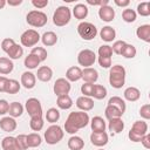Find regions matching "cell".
<instances>
[{
	"mask_svg": "<svg viewBox=\"0 0 150 150\" xmlns=\"http://www.w3.org/2000/svg\"><path fill=\"white\" fill-rule=\"evenodd\" d=\"M41 41L45 46L49 47V46H54L57 42V35L54 32H45L41 36Z\"/></svg>",
	"mask_w": 150,
	"mask_h": 150,
	"instance_id": "obj_30",
	"label": "cell"
},
{
	"mask_svg": "<svg viewBox=\"0 0 150 150\" xmlns=\"http://www.w3.org/2000/svg\"><path fill=\"white\" fill-rule=\"evenodd\" d=\"M26 21L29 26L32 27H35V28H41L43 27L47 21H48V18H47V14L43 13L42 11H38V9H33L30 12L27 13L26 15Z\"/></svg>",
	"mask_w": 150,
	"mask_h": 150,
	"instance_id": "obj_3",
	"label": "cell"
},
{
	"mask_svg": "<svg viewBox=\"0 0 150 150\" xmlns=\"http://www.w3.org/2000/svg\"><path fill=\"white\" fill-rule=\"evenodd\" d=\"M98 63L102 68H110L111 67V56L112 49L111 46L103 45L98 48Z\"/></svg>",
	"mask_w": 150,
	"mask_h": 150,
	"instance_id": "obj_8",
	"label": "cell"
},
{
	"mask_svg": "<svg viewBox=\"0 0 150 150\" xmlns=\"http://www.w3.org/2000/svg\"><path fill=\"white\" fill-rule=\"evenodd\" d=\"M77 33L79 35L86 40V41H90L93 39H95V36L97 35V28L95 27V25H93L91 22H87V21H82L79 23L77 26Z\"/></svg>",
	"mask_w": 150,
	"mask_h": 150,
	"instance_id": "obj_7",
	"label": "cell"
},
{
	"mask_svg": "<svg viewBox=\"0 0 150 150\" xmlns=\"http://www.w3.org/2000/svg\"><path fill=\"white\" fill-rule=\"evenodd\" d=\"M136 35L144 42H150V25H141L136 29Z\"/></svg>",
	"mask_w": 150,
	"mask_h": 150,
	"instance_id": "obj_27",
	"label": "cell"
},
{
	"mask_svg": "<svg viewBox=\"0 0 150 150\" xmlns=\"http://www.w3.org/2000/svg\"><path fill=\"white\" fill-rule=\"evenodd\" d=\"M114 2H115V5L118 6V7H127V6H129V4H130L129 0H114Z\"/></svg>",
	"mask_w": 150,
	"mask_h": 150,
	"instance_id": "obj_56",
	"label": "cell"
},
{
	"mask_svg": "<svg viewBox=\"0 0 150 150\" xmlns=\"http://www.w3.org/2000/svg\"><path fill=\"white\" fill-rule=\"evenodd\" d=\"M100 36L103 41L105 42H111L112 40H115L116 38V30L111 27V26H104L101 30H100Z\"/></svg>",
	"mask_w": 150,
	"mask_h": 150,
	"instance_id": "obj_22",
	"label": "cell"
},
{
	"mask_svg": "<svg viewBox=\"0 0 150 150\" xmlns=\"http://www.w3.org/2000/svg\"><path fill=\"white\" fill-rule=\"evenodd\" d=\"M8 109H9V103H8L6 100L1 98V100H0V115L7 114V112H8Z\"/></svg>",
	"mask_w": 150,
	"mask_h": 150,
	"instance_id": "obj_51",
	"label": "cell"
},
{
	"mask_svg": "<svg viewBox=\"0 0 150 150\" xmlns=\"http://www.w3.org/2000/svg\"><path fill=\"white\" fill-rule=\"evenodd\" d=\"M6 6V0H0V9H2Z\"/></svg>",
	"mask_w": 150,
	"mask_h": 150,
	"instance_id": "obj_58",
	"label": "cell"
},
{
	"mask_svg": "<svg viewBox=\"0 0 150 150\" xmlns=\"http://www.w3.org/2000/svg\"><path fill=\"white\" fill-rule=\"evenodd\" d=\"M25 108L28 112V115L30 117H34V116H42V105H41V102L35 98V97H30L26 101V104H25Z\"/></svg>",
	"mask_w": 150,
	"mask_h": 150,
	"instance_id": "obj_11",
	"label": "cell"
},
{
	"mask_svg": "<svg viewBox=\"0 0 150 150\" xmlns=\"http://www.w3.org/2000/svg\"><path fill=\"white\" fill-rule=\"evenodd\" d=\"M16 121L15 118L11 117V116H7V117H2L0 120V128L6 131V132H12L16 129Z\"/></svg>",
	"mask_w": 150,
	"mask_h": 150,
	"instance_id": "obj_19",
	"label": "cell"
},
{
	"mask_svg": "<svg viewBox=\"0 0 150 150\" xmlns=\"http://www.w3.org/2000/svg\"><path fill=\"white\" fill-rule=\"evenodd\" d=\"M76 107L81 109V111H89L94 108V100L87 96H80L76 100Z\"/></svg>",
	"mask_w": 150,
	"mask_h": 150,
	"instance_id": "obj_16",
	"label": "cell"
},
{
	"mask_svg": "<svg viewBox=\"0 0 150 150\" xmlns=\"http://www.w3.org/2000/svg\"><path fill=\"white\" fill-rule=\"evenodd\" d=\"M108 129L109 131H111L112 134H120L123 131L124 129V122L122 121V118H112V120H109V123H108Z\"/></svg>",
	"mask_w": 150,
	"mask_h": 150,
	"instance_id": "obj_23",
	"label": "cell"
},
{
	"mask_svg": "<svg viewBox=\"0 0 150 150\" xmlns=\"http://www.w3.org/2000/svg\"><path fill=\"white\" fill-rule=\"evenodd\" d=\"M73 14L77 20H83L88 15V7L84 4H77L73 8Z\"/></svg>",
	"mask_w": 150,
	"mask_h": 150,
	"instance_id": "obj_28",
	"label": "cell"
},
{
	"mask_svg": "<svg viewBox=\"0 0 150 150\" xmlns=\"http://www.w3.org/2000/svg\"><path fill=\"white\" fill-rule=\"evenodd\" d=\"M66 79L69 82H76L80 79H82V69L77 66H73L67 69L66 71Z\"/></svg>",
	"mask_w": 150,
	"mask_h": 150,
	"instance_id": "obj_20",
	"label": "cell"
},
{
	"mask_svg": "<svg viewBox=\"0 0 150 150\" xmlns=\"http://www.w3.org/2000/svg\"><path fill=\"white\" fill-rule=\"evenodd\" d=\"M32 5L35 8L42 9V8H45L48 5V0H32Z\"/></svg>",
	"mask_w": 150,
	"mask_h": 150,
	"instance_id": "obj_52",
	"label": "cell"
},
{
	"mask_svg": "<svg viewBox=\"0 0 150 150\" xmlns=\"http://www.w3.org/2000/svg\"><path fill=\"white\" fill-rule=\"evenodd\" d=\"M108 105H112V107L117 108L122 114H124L125 108H127L124 100H122V97H120V96H112V97H110L109 101H108Z\"/></svg>",
	"mask_w": 150,
	"mask_h": 150,
	"instance_id": "obj_32",
	"label": "cell"
},
{
	"mask_svg": "<svg viewBox=\"0 0 150 150\" xmlns=\"http://www.w3.org/2000/svg\"><path fill=\"white\" fill-rule=\"evenodd\" d=\"M63 135H64V131L60 125L52 124L45 131V141L47 142V144L54 145V144H57L63 138Z\"/></svg>",
	"mask_w": 150,
	"mask_h": 150,
	"instance_id": "obj_5",
	"label": "cell"
},
{
	"mask_svg": "<svg viewBox=\"0 0 150 150\" xmlns=\"http://www.w3.org/2000/svg\"><path fill=\"white\" fill-rule=\"evenodd\" d=\"M145 134H148V124H146V122L145 121H136L132 124V127H131V129H130V131L128 134V137L132 142H139L141 138Z\"/></svg>",
	"mask_w": 150,
	"mask_h": 150,
	"instance_id": "obj_6",
	"label": "cell"
},
{
	"mask_svg": "<svg viewBox=\"0 0 150 150\" xmlns=\"http://www.w3.org/2000/svg\"><path fill=\"white\" fill-rule=\"evenodd\" d=\"M30 54L35 55V56H36L41 62H42V61H45V60L47 59V50H46L43 47H33V49H32Z\"/></svg>",
	"mask_w": 150,
	"mask_h": 150,
	"instance_id": "obj_44",
	"label": "cell"
},
{
	"mask_svg": "<svg viewBox=\"0 0 150 150\" xmlns=\"http://www.w3.org/2000/svg\"><path fill=\"white\" fill-rule=\"evenodd\" d=\"M93 88H94V83H83L81 86V93L83 94V96L90 97L93 93Z\"/></svg>",
	"mask_w": 150,
	"mask_h": 150,
	"instance_id": "obj_49",
	"label": "cell"
},
{
	"mask_svg": "<svg viewBox=\"0 0 150 150\" xmlns=\"http://www.w3.org/2000/svg\"><path fill=\"white\" fill-rule=\"evenodd\" d=\"M98 16L104 22H111L115 18V9L110 6H102L98 9Z\"/></svg>",
	"mask_w": 150,
	"mask_h": 150,
	"instance_id": "obj_14",
	"label": "cell"
},
{
	"mask_svg": "<svg viewBox=\"0 0 150 150\" xmlns=\"http://www.w3.org/2000/svg\"><path fill=\"white\" fill-rule=\"evenodd\" d=\"M84 146V141L79 136H71L68 139V148L70 150H82Z\"/></svg>",
	"mask_w": 150,
	"mask_h": 150,
	"instance_id": "obj_31",
	"label": "cell"
},
{
	"mask_svg": "<svg viewBox=\"0 0 150 150\" xmlns=\"http://www.w3.org/2000/svg\"><path fill=\"white\" fill-rule=\"evenodd\" d=\"M35 76L41 82H49L52 80V77H53V70L48 66H41L38 69V74Z\"/></svg>",
	"mask_w": 150,
	"mask_h": 150,
	"instance_id": "obj_18",
	"label": "cell"
},
{
	"mask_svg": "<svg viewBox=\"0 0 150 150\" xmlns=\"http://www.w3.org/2000/svg\"><path fill=\"white\" fill-rule=\"evenodd\" d=\"M23 112V107L21 103L19 102H12L9 104V109H8V114L11 117L15 118V117H20Z\"/></svg>",
	"mask_w": 150,
	"mask_h": 150,
	"instance_id": "obj_33",
	"label": "cell"
},
{
	"mask_svg": "<svg viewBox=\"0 0 150 150\" xmlns=\"http://www.w3.org/2000/svg\"><path fill=\"white\" fill-rule=\"evenodd\" d=\"M90 127H91V130L93 132H102V131H105V121L101 117V116H94L91 120H90Z\"/></svg>",
	"mask_w": 150,
	"mask_h": 150,
	"instance_id": "obj_21",
	"label": "cell"
},
{
	"mask_svg": "<svg viewBox=\"0 0 150 150\" xmlns=\"http://www.w3.org/2000/svg\"><path fill=\"white\" fill-rule=\"evenodd\" d=\"M45 117H46V120H47V122H49V123H55V122H57L59 121V118H60V111L56 109V108H49L48 110H47V112H46V115H45Z\"/></svg>",
	"mask_w": 150,
	"mask_h": 150,
	"instance_id": "obj_41",
	"label": "cell"
},
{
	"mask_svg": "<svg viewBox=\"0 0 150 150\" xmlns=\"http://www.w3.org/2000/svg\"><path fill=\"white\" fill-rule=\"evenodd\" d=\"M96 61V54L90 49H82L77 55V62L84 68L91 67Z\"/></svg>",
	"mask_w": 150,
	"mask_h": 150,
	"instance_id": "obj_10",
	"label": "cell"
},
{
	"mask_svg": "<svg viewBox=\"0 0 150 150\" xmlns=\"http://www.w3.org/2000/svg\"><path fill=\"white\" fill-rule=\"evenodd\" d=\"M14 68V63L9 57H0V74L7 75L12 73Z\"/></svg>",
	"mask_w": 150,
	"mask_h": 150,
	"instance_id": "obj_26",
	"label": "cell"
},
{
	"mask_svg": "<svg viewBox=\"0 0 150 150\" xmlns=\"http://www.w3.org/2000/svg\"><path fill=\"white\" fill-rule=\"evenodd\" d=\"M40 62H41V61H40L35 55L28 54V55L25 57L23 64H25V67L28 68V69H35V68H38V66L40 64Z\"/></svg>",
	"mask_w": 150,
	"mask_h": 150,
	"instance_id": "obj_37",
	"label": "cell"
},
{
	"mask_svg": "<svg viewBox=\"0 0 150 150\" xmlns=\"http://www.w3.org/2000/svg\"><path fill=\"white\" fill-rule=\"evenodd\" d=\"M109 83L112 88L120 89L125 83V69L121 64H115L110 67L109 70Z\"/></svg>",
	"mask_w": 150,
	"mask_h": 150,
	"instance_id": "obj_2",
	"label": "cell"
},
{
	"mask_svg": "<svg viewBox=\"0 0 150 150\" xmlns=\"http://www.w3.org/2000/svg\"><path fill=\"white\" fill-rule=\"evenodd\" d=\"M36 83V76L32 71H25L21 75V84L26 89H32L35 87Z\"/></svg>",
	"mask_w": 150,
	"mask_h": 150,
	"instance_id": "obj_15",
	"label": "cell"
},
{
	"mask_svg": "<svg viewBox=\"0 0 150 150\" xmlns=\"http://www.w3.org/2000/svg\"><path fill=\"white\" fill-rule=\"evenodd\" d=\"M40 39L41 36L39 32L35 29H27L20 36V41L23 47H33L40 41Z\"/></svg>",
	"mask_w": 150,
	"mask_h": 150,
	"instance_id": "obj_9",
	"label": "cell"
},
{
	"mask_svg": "<svg viewBox=\"0 0 150 150\" xmlns=\"http://www.w3.org/2000/svg\"><path fill=\"white\" fill-rule=\"evenodd\" d=\"M42 143V137L38 132H32L27 135V145L28 148H38Z\"/></svg>",
	"mask_w": 150,
	"mask_h": 150,
	"instance_id": "obj_34",
	"label": "cell"
},
{
	"mask_svg": "<svg viewBox=\"0 0 150 150\" xmlns=\"http://www.w3.org/2000/svg\"><path fill=\"white\" fill-rule=\"evenodd\" d=\"M136 18H137V13H136L134 9H131V8H125V9H123V12H122V19H123L125 22L131 23V22H134V21L136 20Z\"/></svg>",
	"mask_w": 150,
	"mask_h": 150,
	"instance_id": "obj_42",
	"label": "cell"
},
{
	"mask_svg": "<svg viewBox=\"0 0 150 150\" xmlns=\"http://www.w3.org/2000/svg\"><path fill=\"white\" fill-rule=\"evenodd\" d=\"M82 79L84 83H95L98 79V73L95 68H84L82 70Z\"/></svg>",
	"mask_w": 150,
	"mask_h": 150,
	"instance_id": "obj_17",
	"label": "cell"
},
{
	"mask_svg": "<svg viewBox=\"0 0 150 150\" xmlns=\"http://www.w3.org/2000/svg\"><path fill=\"white\" fill-rule=\"evenodd\" d=\"M20 87H21V84L19 83V81H16V80H14V79H11V80H8V83H7V86H6L5 93L11 94V95H14V94L19 93Z\"/></svg>",
	"mask_w": 150,
	"mask_h": 150,
	"instance_id": "obj_39",
	"label": "cell"
},
{
	"mask_svg": "<svg viewBox=\"0 0 150 150\" xmlns=\"http://www.w3.org/2000/svg\"><path fill=\"white\" fill-rule=\"evenodd\" d=\"M137 13L141 16H149L150 15V4L149 2H141L137 6Z\"/></svg>",
	"mask_w": 150,
	"mask_h": 150,
	"instance_id": "obj_45",
	"label": "cell"
},
{
	"mask_svg": "<svg viewBox=\"0 0 150 150\" xmlns=\"http://www.w3.org/2000/svg\"><path fill=\"white\" fill-rule=\"evenodd\" d=\"M90 122L89 115L86 111H71L66 122H64V131L75 135L80 129L86 128Z\"/></svg>",
	"mask_w": 150,
	"mask_h": 150,
	"instance_id": "obj_1",
	"label": "cell"
},
{
	"mask_svg": "<svg viewBox=\"0 0 150 150\" xmlns=\"http://www.w3.org/2000/svg\"><path fill=\"white\" fill-rule=\"evenodd\" d=\"M139 115L143 120L150 118V104H143L139 109Z\"/></svg>",
	"mask_w": 150,
	"mask_h": 150,
	"instance_id": "obj_50",
	"label": "cell"
},
{
	"mask_svg": "<svg viewBox=\"0 0 150 150\" xmlns=\"http://www.w3.org/2000/svg\"><path fill=\"white\" fill-rule=\"evenodd\" d=\"M136 53H137V50H136L135 46L127 43V45L124 46V48H123L121 55H122L123 57H125V59H134V57L136 56Z\"/></svg>",
	"mask_w": 150,
	"mask_h": 150,
	"instance_id": "obj_43",
	"label": "cell"
},
{
	"mask_svg": "<svg viewBox=\"0 0 150 150\" xmlns=\"http://www.w3.org/2000/svg\"><path fill=\"white\" fill-rule=\"evenodd\" d=\"M15 138H16V143H18V145H19V148H20L21 150L28 149V145H27V135L21 134V135H19V136H16Z\"/></svg>",
	"mask_w": 150,
	"mask_h": 150,
	"instance_id": "obj_48",
	"label": "cell"
},
{
	"mask_svg": "<svg viewBox=\"0 0 150 150\" xmlns=\"http://www.w3.org/2000/svg\"><path fill=\"white\" fill-rule=\"evenodd\" d=\"M8 80L6 76H0V93H5V89H6V86L8 83Z\"/></svg>",
	"mask_w": 150,
	"mask_h": 150,
	"instance_id": "obj_55",
	"label": "cell"
},
{
	"mask_svg": "<svg viewBox=\"0 0 150 150\" xmlns=\"http://www.w3.org/2000/svg\"><path fill=\"white\" fill-rule=\"evenodd\" d=\"M6 54L9 56L11 60H19V59L23 55V48H22L20 45L15 43Z\"/></svg>",
	"mask_w": 150,
	"mask_h": 150,
	"instance_id": "obj_35",
	"label": "cell"
},
{
	"mask_svg": "<svg viewBox=\"0 0 150 150\" xmlns=\"http://www.w3.org/2000/svg\"><path fill=\"white\" fill-rule=\"evenodd\" d=\"M109 141V136L105 131H102V132H91L90 135V142L93 145L95 146H98V148H102Z\"/></svg>",
	"mask_w": 150,
	"mask_h": 150,
	"instance_id": "obj_13",
	"label": "cell"
},
{
	"mask_svg": "<svg viewBox=\"0 0 150 150\" xmlns=\"http://www.w3.org/2000/svg\"><path fill=\"white\" fill-rule=\"evenodd\" d=\"M14 45H15V41H14L13 39L6 38V39H4V40L1 41V49H2L5 53H7Z\"/></svg>",
	"mask_w": 150,
	"mask_h": 150,
	"instance_id": "obj_47",
	"label": "cell"
},
{
	"mask_svg": "<svg viewBox=\"0 0 150 150\" xmlns=\"http://www.w3.org/2000/svg\"><path fill=\"white\" fill-rule=\"evenodd\" d=\"M123 96H124V98H125L127 101H129V102H135V101L139 100V97H141V91H139L136 87H128V88L124 90Z\"/></svg>",
	"mask_w": 150,
	"mask_h": 150,
	"instance_id": "obj_25",
	"label": "cell"
},
{
	"mask_svg": "<svg viewBox=\"0 0 150 150\" xmlns=\"http://www.w3.org/2000/svg\"><path fill=\"white\" fill-rule=\"evenodd\" d=\"M104 115H105V117L108 120H112V118H120V117H122L123 114L117 108H115L112 105H107V108L104 110Z\"/></svg>",
	"mask_w": 150,
	"mask_h": 150,
	"instance_id": "obj_40",
	"label": "cell"
},
{
	"mask_svg": "<svg viewBox=\"0 0 150 150\" xmlns=\"http://www.w3.org/2000/svg\"><path fill=\"white\" fill-rule=\"evenodd\" d=\"M125 45H127V42L123 41V40L115 41V42L112 43V46H111L112 53H115V54H117V55H121V53H122V50H123V48H124Z\"/></svg>",
	"mask_w": 150,
	"mask_h": 150,
	"instance_id": "obj_46",
	"label": "cell"
},
{
	"mask_svg": "<svg viewBox=\"0 0 150 150\" xmlns=\"http://www.w3.org/2000/svg\"><path fill=\"white\" fill-rule=\"evenodd\" d=\"M45 125L43 122V117L42 116H34L30 117V122H29V127L33 131H40Z\"/></svg>",
	"mask_w": 150,
	"mask_h": 150,
	"instance_id": "obj_38",
	"label": "cell"
},
{
	"mask_svg": "<svg viewBox=\"0 0 150 150\" xmlns=\"http://www.w3.org/2000/svg\"><path fill=\"white\" fill-rule=\"evenodd\" d=\"M56 104H57V107H59L60 109L67 110V109L71 108V105H73V100H71V97H70L68 94H66V95H60V96H57V98H56Z\"/></svg>",
	"mask_w": 150,
	"mask_h": 150,
	"instance_id": "obj_29",
	"label": "cell"
},
{
	"mask_svg": "<svg viewBox=\"0 0 150 150\" xmlns=\"http://www.w3.org/2000/svg\"><path fill=\"white\" fill-rule=\"evenodd\" d=\"M70 89H71V84H70V82H69L67 79H63V77L57 79V80L55 81V83H54V87H53L54 94H55L56 96L69 94Z\"/></svg>",
	"mask_w": 150,
	"mask_h": 150,
	"instance_id": "obj_12",
	"label": "cell"
},
{
	"mask_svg": "<svg viewBox=\"0 0 150 150\" xmlns=\"http://www.w3.org/2000/svg\"><path fill=\"white\" fill-rule=\"evenodd\" d=\"M97 150H104V149H102V148H100V149H97Z\"/></svg>",
	"mask_w": 150,
	"mask_h": 150,
	"instance_id": "obj_59",
	"label": "cell"
},
{
	"mask_svg": "<svg viewBox=\"0 0 150 150\" xmlns=\"http://www.w3.org/2000/svg\"><path fill=\"white\" fill-rule=\"evenodd\" d=\"M107 88L102 84H94V88H93V93H91V96L96 100H103L105 96H107Z\"/></svg>",
	"mask_w": 150,
	"mask_h": 150,
	"instance_id": "obj_36",
	"label": "cell"
},
{
	"mask_svg": "<svg viewBox=\"0 0 150 150\" xmlns=\"http://www.w3.org/2000/svg\"><path fill=\"white\" fill-rule=\"evenodd\" d=\"M6 4H8L9 6H19L22 4V0H8L6 1Z\"/></svg>",
	"mask_w": 150,
	"mask_h": 150,
	"instance_id": "obj_57",
	"label": "cell"
},
{
	"mask_svg": "<svg viewBox=\"0 0 150 150\" xmlns=\"http://www.w3.org/2000/svg\"><path fill=\"white\" fill-rule=\"evenodd\" d=\"M87 4H89V5H93V6H100V7H102V6H107V5L109 4V1H108V0H100V1L87 0Z\"/></svg>",
	"mask_w": 150,
	"mask_h": 150,
	"instance_id": "obj_54",
	"label": "cell"
},
{
	"mask_svg": "<svg viewBox=\"0 0 150 150\" xmlns=\"http://www.w3.org/2000/svg\"><path fill=\"white\" fill-rule=\"evenodd\" d=\"M1 146L4 150H21L16 143V138L13 136H6L1 141Z\"/></svg>",
	"mask_w": 150,
	"mask_h": 150,
	"instance_id": "obj_24",
	"label": "cell"
},
{
	"mask_svg": "<svg viewBox=\"0 0 150 150\" xmlns=\"http://www.w3.org/2000/svg\"><path fill=\"white\" fill-rule=\"evenodd\" d=\"M139 142L143 144V146H144L145 149H149V148H150V135H149V134H145V135L141 138Z\"/></svg>",
	"mask_w": 150,
	"mask_h": 150,
	"instance_id": "obj_53",
	"label": "cell"
},
{
	"mask_svg": "<svg viewBox=\"0 0 150 150\" xmlns=\"http://www.w3.org/2000/svg\"><path fill=\"white\" fill-rule=\"evenodd\" d=\"M70 18H71L70 8H68L67 6H60L55 9L53 14V22L57 27H63L69 23Z\"/></svg>",
	"mask_w": 150,
	"mask_h": 150,
	"instance_id": "obj_4",
	"label": "cell"
}]
</instances>
